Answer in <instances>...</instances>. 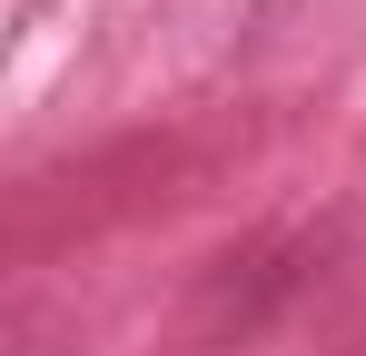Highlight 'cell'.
<instances>
[{
    "label": "cell",
    "mask_w": 366,
    "mask_h": 356,
    "mask_svg": "<svg viewBox=\"0 0 366 356\" xmlns=\"http://www.w3.org/2000/svg\"><path fill=\"white\" fill-rule=\"evenodd\" d=\"M307 277V247L287 237V247H247V257H228L208 287H198V307H188V347L198 356H218V347H238V337H257L287 297H297Z\"/></svg>",
    "instance_id": "1"
}]
</instances>
